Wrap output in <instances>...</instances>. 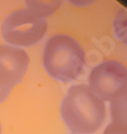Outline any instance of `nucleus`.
I'll list each match as a JSON object with an SVG mask.
<instances>
[{
    "instance_id": "obj_1",
    "label": "nucleus",
    "mask_w": 127,
    "mask_h": 134,
    "mask_svg": "<svg viewBox=\"0 0 127 134\" xmlns=\"http://www.w3.org/2000/svg\"><path fill=\"white\" fill-rule=\"evenodd\" d=\"M61 116L73 134H92L103 124L105 104L87 85H73L62 101Z\"/></svg>"
},
{
    "instance_id": "obj_2",
    "label": "nucleus",
    "mask_w": 127,
    "mask_h": 134,
    "mask_svg": "<svg viewBox=\"0 0 127 134\" xmlns=\"http://www.w3.org/2000/svg\"><path fill=\"white\" fill-rule=\"evenodd\" d=\"M47 74L60 81H72L80 76L85 65V53L76 39L55 35L47 40L42 54Z\"/></svg>"
},
{
    "instance_id": "obj_3",
    "label": "nucleus",
    "mask_w": 127,
    "mask_h": 134,
    "mask_svg": "<svg viewBox=\"0 0 127 134\" xmlns=\"http://www.w3.org/2000/svg\"><path fill=\"white\" fill-rule=\"evenodd\" d=\"M47 31L45 17L26 9L10 13L1 26L2 37L9 46H32L40 41Z\"/></svg>"
},
{
    "instance_id": "obj_4",
    "label": "nucleus",
    "mask_w": 127,
    "mask_h": 134,
    "mask_svg": "<svg viewBox=\"0 0 127 134\" xmlns=\"http://www.w3.org/2000/svg\"><path fill=\"white\" fill-rule=\"evenodd\" d=\"M88 87L103 101H111L127 87V69L117 61H104L90 71Z\"/></svg>"
},
{
    "instance_id": "obj_5",
    "label": "nucleus",
    "mask_w": 127,
    "mask_h": 134,
    "mask_svg": "<svg viewBox=\"0 0 127 134\" xmlns=\"http://www.w3.org/2000/svg\"><path fill=\"white\" fill-rule=\"evenodd\" d=\"M30 60L25 51L19 47L1 45L0 46V90L11 91L22 80L28 70Z\"/></svg>"
},
{
    "instance_id": "obj_6",
    "label": "nucleus",
    "mask_w": 127,
    "mask_h": 134,
    "mask_svg": "<svg viewBox=\"0 0 127 134\" xmlns=\"http://www.w3.org/2000/svg\"><path fill=\"white\" fill-rule=\"evenodd\" d=\"M110 109L112 123L127 126V87L111 100Z\"/></svg>"
},
{
    "instance_id": "obj_7",
    "label": "nucleus",
    "mask_w": 127,
    "mask_h": 134,
    "mask_svg": "<svg viewBox=\"0 0 127 134\" xmlns=\"http://www.w3.org/2000/svg\"><path fill=\"white\" fill-rule=\"evenodd\" d=\"M63 0H25L26 9L41 17L54 14L61 7Z\"/></svg>"
},
{
    "instance_id": "obj_8",
    "label": "nucleus",
    "mask_w": 127,
    "mask_h": 134,
    "mask_svg": "<svg viewBox=\"0 0 127 134\" xmlns=\"http://www.w3.org/2000/svg\"><path fill=\"white\" fill-rule=\"evenodd\" d=\"M114 33L120 41L127 45V12L119 10L113 23Z\"/></svg>"
},
{
    "instance_id": "obj_9",
    "label": "nucleus",
    "mask_w": 127,
    "mask_h": 134,
    "mask_svg": "<svg viewBox=\"0 0 127 134\" xmlns=\"http://www.w3.org/2000/svg\"><path fill=\"white\" fill-rule=\"evenodd\" d=\"M103 134H127V126L116 123H110L105 127Z\"/></svg>"
},
{
    "instance_id": "obj_10",
    "label": "nucleus",
    "mask_w": 127,
    "mask_h": 134,
    "mask_svg": "<svg viewBox=\"0 0 127 134\" xmlns=\"http://www.w3.org/2000/svg\"><path fill=\"white\" fill-rule=\"evenodd\" d=\"M96 1L97 0H68V2H70L72 6H76V7H87Z\"/></svg>"
},
{
    "instance_id": "obj_11",
    "label": "nucleus",
    "mask_w": 127,
    "mask_h": 134,
    "mask_svg": "<svg viewBox=\"0 0 127 134\" xmlns=\"http://www.w3.org/2000/svg\"><path fill=\"white\" fill-rule=\"evenodd\" d=\"M9 95V92H5V91L0 90V103H2Z\"/></svg>"
},
{
    "instance_id": "obj_12",
    "label": "nucleus",
    "mask_w": 127,
    "mask_h": 134,
    "mask_svg": "<svg viewBox=\"0 0 127 134\" xmlns=\"http://www.w3.org/2000/svg\"><path fill=\"white\" fill-rule=\"evenodd\" d=\"M0 134H1V127H0Z\"/></svg>"
}]
</instances>
